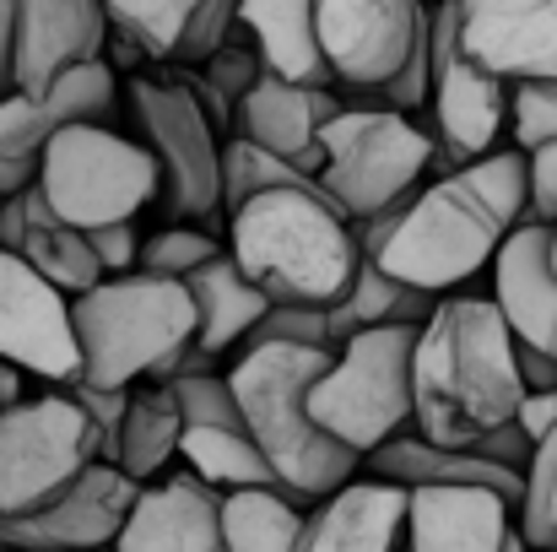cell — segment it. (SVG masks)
<instances>
[{"mask_svg":"<svg viewBox=\"0 0 557 552\" xmlns=\"http://www.w3.org/2000/svg\"><path fill=\"white\" fill-rule=\"evenodd\" d=\"M531 222V158L504 147L460 174L422 184L373 266L400 287L444 298L449 287L471 282L498 249Z\"/></svg>","mask_w":557,"mask_h":552,"instance_id":"6da1fadb","label":"cell"},{"mask_svg":"<svg viewBox=\"0 0 557 552\" xmlns=\"http://www.w3.org/2000/svg\"><path fill=\"white\" fill-rule=\"evenodd\" d=\"M158 189H163L158 158L109 125H71L38 158L44 206L76 233H103V228L136 222V211Z\"/></svg>","mask_w":557,"mask_h":552,"instance_id":"52a82bcc","label":"cell"},{"mask_svg":"<svg viewBox=\"0 0 557 552\" xmlns=\"http://www.w3.org/2000/svg\"><path fill=\"white\" fill-rule=\"evenodd\" d=\"M238 27L260 54V71L271 82L293 87H336L325 49H320V5L309 0H244Z\"/></svg>","mask_w":557,"mask_h":552,"instance_id":"cb8c5ba5","label":"cell"},{"mask_svg":"<svg viewBox=\"0 0 557 552\" xmlns=\"http://www.w3.org/2000/svg\"><path fill=\"white\" fill-rule=\"evenodd\" d=\"M22 401H27V395H22V373L11 364H0V417H5L11 406H22Z\"/></svg>","mask_w":557,"mask_h":552,"instance_id":"f6af8a7d","label":"cell"},{"mask_svg":"<svg viewBox=\"0 0 557 552\" xmlns=\"http://www.w3.org/2000/svg\"><path fill=\"white\" fill-rule=\"evenodd\" d=\"M520 542L515 504L487 488L406 493V552H509Z\"/></svg>","mask_w":557,"mask_h":552,"instance_id":"d6986e66","label":"cell"},{"mask_svg":"<svg viewBox=\"0 0 557 552\" xmlns=\"http://www.w3.org/2000/svg\"><path fill=\"white\" fill-rule=\"evenodd\" d=\"M0 552H5V548H0Z\"/></svg>","mask_w":557,"mask_h":552,"instance_id":"c3c4849f","label":"cell"},{"mask_svg":"<svg viewBox=\"0 0 557 552\" xmlns=\"http://www.w3.org/2000/svg\"><path fill=\"white\" fill-rule=\"evenodd\" d=\"M233 266L271 298L304 309H336L363 266L352 222L325 189H271L227 217Z\"/></svg>","mask_w":557,"mask_h":552,"instance_id":"3957f363","label":"cell"},{"mask_svg":"<svg viewBox=\"0 0 557 552\" xmlns=\"http://www.w3.org/2000/svg\"><path fill=\"white\" fill-rule=\"evenodd\" d=\"M515 364H520L525 395H557V364L547 358V353H531V347L515 342Z\"/></svg>","mask_w":557,"mask_h":552,"instance_id":"7bdbcfd3","label":"cell"},{"mask_svg":"<svg viewBox=\"0 0 557 552\" xmlns=\"http://www.w3.org/2000/svg\"><path fill=\"white\" fill-rule=\"evenodd\" d=\"M417 342H422L417 326L363 331V336H352L331 358L325 379L309 395L314 422L342 450H352L358 461L379 455L389 439H400L411 428V364H417Z\"/></svg>","mask_w":557,"mask_h":552,"instance_id":"8992f818","label":"cell"},{"mask_svg":"<svg viewBox=\"0 0 557 552\" xmlns=\"http://www.w3.org/2000/svg\"><path fill=\"white\" fill-rule=\"evenodd\" d=\"M233 38H238V5H227V0H195L185 44H180V71H206Z\"/></svg>","mask_w":557,"mask_h":552,"instance_id":"8d00e7d4","label":"cell"},{"mask_svg":"<svg viewBox=\"0 0 557 552\" xmlns=\"http://www.w3.org/2000/svg\"><path fill=\"white\" fill-rule=\"evenodd\" d=\"M553 271H557V228H553Z\"/></svg>","mask_w":557,"mask_h":552,"instance_id":"bcb514c9","label":"cell"},{"mask_svg":"<svg viewBox=\"0 0 557 552\" xmlns=\"http://www.w3.org/2000/svg\"><path fill=\"white\" fill-rule=\"evenodd\" d=\"M180 466L222 499L227 493H265V488L282 493V482H276L271 461L260 455V444L249 439V428H185Z\"/></svg>","mask_w":557,"mask_h":552,"instance_id":"f1b7e54d","label":"cell"},{"mask_svg":"<svg viewBox=\"0 0 557 552\" xmlns=\"http://www.w3.org/2000/svg\"><path fill=\"white\" fill-rule=\"evenodd\" d=\"M336 353H298V347H249L227 364V384L238 395L244 428L271 461L282 493L293 504H325L347 482H358V455L342 450L309 412L314 384L325 379Z\"/></svg>","mask_w":557,"mask_h":552,"instance_id":"277c9868","label":"cell"},{"mask_svg":"<svg viewBox=\"0 0 557 552\" xmlns=\"http://www.w3.org/2000/svg\"><path fill=\"white\" fill-rule=\"evenodd\" d=\"M103 466L98 428L65 390L27 395L0 417V520H22Z\"/></svg>","mask_w":557,"mask_h":552,"instance_id":"30bf717a","label":"cell"},{"mask_svg":"<svg viewBox=\"0 0 557 552\" xmlns=\"http://www.w3.org/2000/svg\"><path fill=\"white\" fill-rule=\"evenodd\" d=\"M363 466H369L373 482H389L400 493H417V488H487V493H504L515 510H520V493H525L520 471H504V466H493V461H482L471 450H438L417 428L389 439Z\"/></svg>","mask_w":557,"mask_h":552,"instance_id":"603a6c76","label":"cell"},{"mask_svg":"<svg viewBox=\"0 0 557 552\" xmlns=\"http://www.w3.org/2000/svg\"><path fill=\"white\" fill-rule=\"evenodd\" d=\"M180 395L185 428H244L238 395L227 384V373H195V379H174L169 384Z\"/></svg>","mask_w":557,"mask_h":552,"instance_id":"74e56055","label":"cell"},{"mask_svg":"<svg viewBox=\"0 0 557 552\" xmlns=\"http://www.w3.org/2000/svg\"><path fill=\"white\" fill-rule=\"evenodd\" d=\"M82 384L136 390L152 384L185 347H195V304L185 282L163 277H109L87 298H71Z\"/></svg>","mask_w":557,"mask_h":552,"instance_id":"5b68a950","label":"cell"},{"mask_svg":"<svg viewBox=\"0 0 557 552\" xmlns=\"http://www.w3.org/2000/svg\"><path fill=\"white\" fill-rule=\"evenodd\" d=\"M141 488L120 466H92L76 488L22 520H0L5 552H114Z\"/></svg>","mask_w":557,"mask_h":552,"instance_id":"5bb4252c","label":"cell"},{"mask_svg":"<svg viewBox=\"0 0 557 552\" xmlns=\"http://www.w3.org/2000/svg\"><path fill=\"white\" fill-rule=\"evenodd\" d=\"M189 11L195 0H152V5H103L109 16V33L136 49L141 60H158V65H180V44H185Z\"/></svg>","mask_w":557,"mask_h":552,"instance_id":"1f68e13d","label":"cell"},{"mask_svg":"<svg viewBox=\"0 0 557 552\" xmlns=\"http://www.w3.org/2000/svg\"><path fill=\"white\" fill-rule=\"evenodd\" d=\"M49 287H60L65 298H87L98 282H109L103 277V266L92 260V244H87V233H76V228H65L49 206H44V195H38V184H33V195H27V238H22V249H16Z\"/></svg>","mask_w":557,"mask_h":552,"instance_id":"83f0119b","label":"cell"},{"mask_svg":"<svg viewBox=\"0 0 557 552\" xmlns=\"http://www.w3.org/2000/svg\"><path fill=\"white\" fill-rule=\"evenodd\" d=\"M320 152H325L320 184L347 222H369L406 206L422 189L428 169L438 163L433 131H417L406 114H389L373 103L342 109L325 125Z\"/></svg>","mask_w":557,"mask_h":552,"instance_id":"ba28073f","label":"cell"},{"mask_svg":"<svg viewBox=\"0 0 557 552\" xmlns=\"http://www.w3.org/2000/svg\"><path fill=\"white\" fill-rule=\"evenodd\" d=\"M428 38L417 0H320V49L336 87L369 93L373 103L395 87Z\"/></svg>","mask_w":557,"mask_h":552,"instance_id":"7c38bea8","label":"cell"},{"mask_svg":"<svg viewBox=\"0 0 557 552\" xmlns=\"http://www.w3.org/2000/svg\"><path fill=\"white\" fill-rule=\"evenodd\" d=\"M428 38H433V147H438V180L460 174L498 147L504 125H509V98L515 87H504L493 71H482L466 49H460V5H438L428 11Z\"/></svg>","mask_w":557,"mask_h":552,"instance_id":"8fae6325","label":"cell"},{"mask_svg":"<svg viewBox=\"0 0 557 552\" xmlns=\"http://www.w3.org/2000/svg\"><path fill=\"white\" fill-rule=\"evenodd\" d=\"M525 401L515 336L493 298L455 293L422 326L411 364V428L438 450H476Z\"/></svg>","mask_w":557,"mask_h":552,"instance_id":"7a4b0ae2","label":"cell"},{"mask_svg":"<svg viewBox=\"0 0 557 552\" xmlns=\"http://www.w3.org/2000/svg\"><path fill=\"white\" fill-rule=\"evenodd\" d=\"M493 304L509 336L531 353L557 364V271H553V228L525 222L493 260Z\"/></svg>","mask_w":557,"mask_h":552,"instance_id":"ffe728a7","label":"cell"},{"mask_svg":"<svg viewBox=\"0 0 557 552\" xmlns=\"http://www.w3.org/2000/svg\"><path fill=\"white\" fill-rule=\"evenodd\" d=\"M438 304H444V298L417 293V287H400V282L384 277L373 260H363L358 277H352V293L331 309V342H336V353H342L352 336L379 331V326H417V331H422V326L438 315Z\"/></svg>","mask_w":557,"mask_h":552,"instance_id":"4316f807","label":"cell"},{"mask_svg":"<svg viewBox=\"0 0 557 552\" xmlns=\"http://www.w3.org/2000/svg\"><path fill=\"white\" fill-rule=\"evenodd\" d=\"M189 304H195V347L206 358H227V353H244L255 326L271 315V298L233 266V255L211 260L206 271H195L185 282Z\"/></svg>","mask_w":557,"mask_h":552,"instance_id":"d4e9b609","label":"cell"},{"mask_svg":"<svg viewBox=\"0 0 557 552\" xmlns=\"http://www.w3.org/2000/svg\"><path fill=\"white\" fill-rule=\"evenodd\" d=\"M271 189H325V184L287 158L260 152L244 136H227V147H222V211L233 217L238 206H249L255 195H271Z\"/></svg>","mask_w":557,"mask_h":552,"instance_id":"4dcf8cb0","label":"cell"},{"mask_svg":"<svg viewBox=\"0 0 557 552\" xmlns=\"http://www.w3.org/2000/svg\"><path fill=\"white\" fill-rule=\"evenodd\" d=\"M249 347H298V353H336L331 342V309H304V304H271V315L255 326ZM244 347V353H249Z\"/></svg>","mask_w":557,"mask_h":552,"instance_id":"e575fe53","label":"cell"},{"mask_svg":"<svg viewBox=\"0 0 557 552\" xmlns=\"http://www.w3.org/2000/svg\"><path fill=\"white\" fill-rule=\"evenodd\" d=\"M0 364L38 373L54 390L82 384L71 298L49 287L22 255H0Z\"/></svg>","mask_w":557,"mask_h":552,"instance_id":"4fadbf2b","label":"cell"},{"mask_svg":"<svg viewBox=\"0 0 557 552\" xmlns=\"http://www.w3.org/2000/svg\"><path fill=\"white\" fill-rule=\"evenodd\" d=\"M509 552H525V542H515V548H509Z\"/></svg>","mask_w":557,"mask_h":552,"instance_id":"7dc6e473","label":"cell"},{"mask_svg":"<svg viewBox=\"0 0 557 552\" xmlns=\"http://www.w3.org/2000/svg\"><path fill=\"white\" fill-rule=\"evenodd\" d=\"M304 552H406V493L358 477L309 510Z\"/></svg>","mask_w":557,"mask_h":552,"instance_id":"7402d4cb","label":"cell"},{"mask_svg":"<svg viewBox=\"0 0 557 552\" xmlns=\"http://www.w3.org/2000/svg\"><path fill=\"white\" fill-rule=\"evenodd\" d=\"M131 114L141 131V147L158 158L163 195L174 217H195L206 233H227L222 211V131L206 120V109L189 98L180 71H147L131 82Z\"/></svg>","mask_w":557,"mask_h":552,"instance_id":"9c48e42d","label":"cell"},{"mask_svg":"<svg viewBox=\"0 0 557 552\" xmlns=\"http://www.w3.org/2000/svg\"><path fill=\"white\" fill-rule=\"evenodd\" d=\"M531 222L557 228V147L531 158Z\"/></svg>","mask_w":557,"mask_h":552,"instance_id":"60d3db41","label":"cell"},{"mask_svg":"<svg viewBox=\"0 0 557 552\" xmlns=\"http://www.w3.org/2000/svg\"><path fill=\"white\" fill-rule=\"evenodd\" d=\"M114 109H120V76H114L109 60L60 76V82H54L49 93H38V98L11 93V98L0 103V158H11V163H38L44 147H49L60 131H71V125H109Z\"/></svg>","mask_w":557,"mask_h":552,"instance_id":"e0dca14e","label":"cell"},{"mask_svg":"<svg viewBox=\"0 0 557 552\" xmlns=\"http://www.w3.org/2000/svg\"><path fill=\"white\" fill-rule=\"evenodd\" d=\"M460 49L504 87L557 82V0H471L460 5Z\"/></svg>","mask_w":557,"mask_h":552,"instance_id":"9a60e30c","label":"cell"},{"mask_svg":"<svg viewBox=\"0 0 557 552\" xmlns=\"http://www.w3.org/2000/svg\"><path fill=\"white\" fill-rule=\"evenodd\" d=\"M65 395H71V401H76V412L98 428V439H103V466H114L120 428H125V412H131V390H92V384H71Z\"/></svg>","mask_w":557,"mask_h":552,"instance_id":"f35d334b","label":"cell"},{"mask_svg":"<svg viewBox=\"0 0 557 552\" xmlns=\"http://www.w3.org/2000/svg\"><path fill=\"white\" fill-rule=\"evenodd\" d=\"M347 103L331 93V87H293V82H271L260 76V87L238 103L233 114V136L255 142L260 152L271 158H287L298 169H309L320 180L325 169V152H320V136L325 125L342 114Z\"/></svg>","mask_w":557,"mask_h":552,"instance_id":"ac0fdd59","label":"cell"},{"mask_svg":"<svg viewBox=\"0 0 557 552\" xmlns=\"http://www.w3.org/2000/svg\"><path fill=\"white\" fill-rule=\"evenodd\" d=\"M114 552H227L222 548V493H211L185 466L141 488Z\"/></svg>","mask_w":557,"mask_h":552,"instance_id":"44dd1931","label":"cell"},{"mask_svg":"<svg viewBox=\"0 0 557 552\" xmlns=\"http://www.w3.org/2000/svg\"><path fill=\"white\" fill-rule=\"evenodd\" d=\"M109 60V16L92 0H16V93L38 98L60 76Z\"/></svg>","mask_w":557,"mask_h":552,"instance_id":"2e32d148","label":"cell"},{"mask_svg":"<svg viewBox=\"0 0 557 552\" xmlns=\"http://www.w3.org/2000/svg\"><path fill=\"white\" fill-rule=\"evenodd\" d=\"M515 531L525 552H557V433L547 444H536L531 466H525V493L515 510Z\"/></svg>","mask_w":557,"mask_h":552,"instance_id":"d6a6232c","label":"cell"},{"mask_svg":"<svg viewBox=\"0 0 557 552\" xmlns=\"http://www.w3.org/2000/svg\"><path fill=\"white\" fill-rule=\"evenodd\" d=\"M16 93V0H0V103Z\"/></svg>","mask_w":557,"mask_h":552,"instance_id":"ee69618b","label":"cell"},{"mask_svg":"<svg viewBox=\"0 0 557 552\" xmlns=\"http://www.w3.org/2000/svg\"><path fill=\"white\" fill-rule=\"evenodd\" d=\"M180 450H185L180 395H174L169 384H136V390H131L125 428H120L114 466H120L136 488H152V482H163V477L180 466Z\"/></svg>","mask_w":557,"mask_h":552,"instance_id":"484cf974","label":"cell"},{"mask_svg":"<svg viewBox=\"0 0 557 552\" xmlns=\"http://www.w3.org/2000/svg\"><path fill=\"white\" fill-rule=\"evenodd\" d=\"M309 510L287 493H227L222 499V548L227 552H304Z\"/></svg>","mask_w":557,"mask_h":552,"instance_id":"f546056e","label":"cell"},{"mask_svg":"<svg viewBox=\"0 0 557 552\" xmlns=\"http://www.w3.org/2000/svg\"><path fill=\"white\" fill-rule=\"evenodd\" d=\"M515 428H520L531 444H547L557 433V395H525L520 412H515Z\"/></svg>","mask_w":557,"mask_h":552,"instance_id":"b9f144b4","label":"cell"},{"mask_svg":"<svg viewBox=\"0 0 557 552\" xmlns=\"http://www.w3.org/2000/svg\"><path fill=\"white\" fill-rule=\"evenodd\" d=\"M509 131H515V152H525V158L557 147V82L515 87V98H509Z\"/></svg>","mask_w":557,"mask_h":552,"instance_id":"d590c367","label":"cell"},{"mask_svg":"<svg viewBox=\"0 0 557 552\" xmlns=\"http://www.w3.org/2000/svg\"><path fill=\"white\" fill-rule=\"evenodd\" d=\"M87 244H92V260L103 266V277H136V266H141V233H136V222H120V228H103V233H87Z\"/></svg>","mask_w":557,"mask_h":552,"instance_id":"ab89813d","label":"cell"},{"mask_svg":"<svg viewBox=\"0 0 557 552\" xmlns=\"http://www.w3.org/2000/svg\"><path fill=\"white\" fill-rule=\"evenodd\" d=\"M227 255V244L216 238V233H206V228H163V233H152L147 244H141V277H163V282H189L195 271H206L211 260H222Z\"/></svg>","mask_w":557,"mask_h":552,"instance_id":"836d02e7","label":"cell"}]
</instances>
